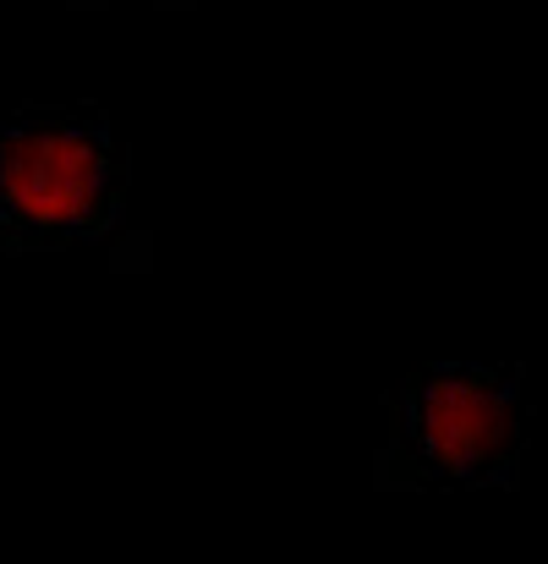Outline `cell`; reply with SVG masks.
<instances>
[{
    "label": "cell",
    "instance_id": "obj_1",
    "mask_svg": "<svg viewBox=\"0 0 548 564\" xmlns=\"http://www.w3.org/2000/svg\"><path fill=\"white\" fill-rule=\"evenodd\" d=\"M533 449L522 362H433L384 394V494H511Z\"/></svg>",
    "mask_w": 548,
    "mask_h": 564
},
{
    "label": "cell",
    "instance_id": "obj_2",
    "mask_svg": "<svg viewBox=\"0 0 548 564\" xmlns=\"http://www.w3.org/2000/svg\"><path fill=\"white\" fill-rule=\"evenodd\" d=\"M132 197V160L99 105H17L0 116V252L105 241Z\"/></svg>",
    "mask_w": 548,
    "mask_h": 564
},
{
    "label": "cell",
    "instance_id": "obj_3",
    "mask_svg": "<svg viewBox=\"0 0 548 564\" xmlns=\"http://www.w3.org/2000/svg\"><path fill=\"white\" fill-rule=\"evenodd\" d=\"M77 11H110V6H165V11H186L197 0H72Z\"/></svg>",
    "mask_w": 548,
    "mask_h": 564
}]
</instances>
